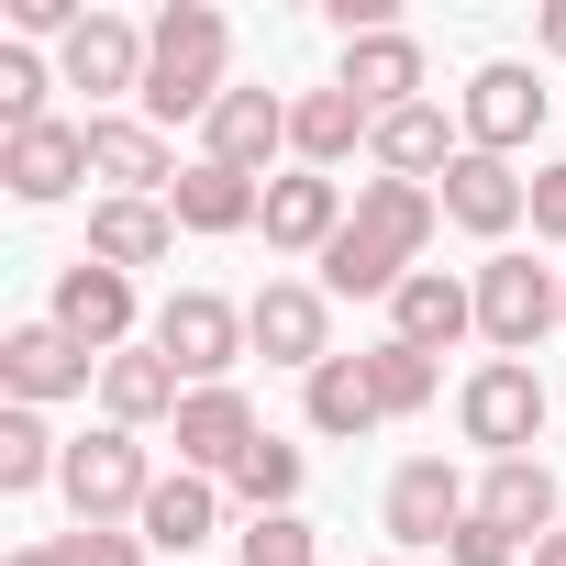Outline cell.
I'll return each instance as SVG.
<instances>
[{
  "mask_svg": "<svg viewBox=\"0 0 566 566\" xmlns=\"http://www.w3.org/2000/svg\"><path fill=\"white\" fill-rule=\"evenodd\" d=\"M0 566H67V544H12Z\"/></svg>",
  "mask_w": 566,
  "mask_h": 566,
  "instance_id": "cell-38",
  "label": "cell"
},
{
  "mask_svg": "<svg viewBox=\"0 0 566 566\" xmlns=\"http://www.w3.org/2000/svg\"><path fill=\"white\" fill-rule=\"evenodd\" d=\"M367 566H411V555H367Z\"/></svg>",
  "mask_w": 566,
  "mask_h": 566,
  "instance_id": "cell-40",
  "label": "cell"
},
{
  "mask_svg": "<svg viewBox=\"0 0 566 566\" xmlns=\"http://www.w3.org/2000/svg\"><path fill=\"white\" fill-rule=\"evenodd\" d=\"M533 566H566V533H544V544H533Z\"/></svg>",
  "mask_w": 566,
  "mask_h": 566,
  "instance_id": "cell-39",
  "label": "cell"
},
{
  "mask_svg": "<svg viewBox=\"0 0 566 566\" xmlns=\"http://www.w3.org/2000/svg\"><path fill=\"white\" fill-rule=\"evenodd\" d=\"M533 233H544V244H566V156H555V167H533Z\"/></svg>",
  "mask_w": 566,
  "mask_h": 566,
  "instance_id": "cell-36",
  "label": "cell"
},
{
  "mask_svg": "<svg viewBox=\"0 0 566 566\" xmlns=\"http://www.w3.org/2000/svg\"><path fill=\"white\" fill-rule=\"evenodd\" d=\"M134 533H145V555H167V566H189V555H200V544L222 533V489L178 467V478H156V500H145V522H134Z\"/></svg>",
  "mask_w": 566,
  "mask_h": 566,
  "instance_id": "cell-23",
  "label": "cell"
},
{
  "mask_svg": "<svg viewBox=\"0 0 566 566\" xmlns=\"http://www.w3.org/2000/svg\"><path fill=\"white\" fill-rule=\"evenodd\" d=\"M367 156H378V178H422V189H433L467 145L444 134V112H433V101H411V112H389V123H378V145H367Z\"/></svg>",
  "mask_w": 566,
  "mask_h": 566,
  "instance_id": "cell-27",
  "label": "cell"
},
{
  "mask_svg": "<svg viewBox=\"0 0 566 566\" xmlns=\"http://www.w3.org/2000/svg\"><path fill=\"white\" fill-rule=\"evenodd\" d=\"M544 378L522 367V356H489V367H467V389H455V422H467V444H489V467L500 455H533L544 444Z\"/></svg>",
  "mask_w": 566,
  "mask_h": 566,
  "instance_id": "cell-5",
  "label": "cell"
},
{
  "mask_svg": "<svg viewBox=\"0 0 566 566\" xmlns=\"http://www.w3.org/2000/svg\"><path fill=\"white\" fill-rule=\"evenodd\" d=\"M233 500H244V511H290V500H301V444L255 433V444L233 455Z\"/></svg>",
  "mask_w": 566,
  "mask_h": 566,
  "instance_id": "cell-30",
  "label": "cell"
},
{
  "mask_svg": "<svg viewBox=\"0 0 566 566\" xmlns=\"http://www.w3.org/2000/svg\"><path fill=\"white\" fill-rule=\"evenodd\" d=\"M378 511H389V544H400V555H422V544H455V522L478 511V489H467L444 455H411V467L389 478V500H378Z\"/></svg>",
  "mask_w": 566,
  "mask_h": 566,
  "instance_id": "cell-13",
  "label": "cell"
},
{
  "mask_svg": "<svg viewBox=\"0 0 566 566\" xmlns=\"http://www.w3.org/2000/svg\"><path fill=\"white\" fill-rule=\"evenodd\" d=\"M90 378H101V356H90V345H67L56 323H12V334H0V389H12V411L78 400Z\"/></svg>",
  "mask_w": 566,
  "mask_h": 566,
  "instance_id": "cell-12",
  "label": "cell"
},
{
  "mask_svg": "<svg viewBox=\"0 0 566 566\" xmlns=\"http://www.w3.org/2000/svg\"><path fill=\"white\" fill-rule=\"evenodd\" d=\"M422 78H433V67H422V45H411L400 23H389V34H356V45H345V67H334V90H356L378 123H389V112H411V101H422Z\"/></svg>",
  "mask_w": 566,
  "mask_h": 566,
  "instance_id": "cell-20",
  "label": "cell"
},
{
  "mask_svg": "<svg viewBox=\"0 0 566 566\" xmlns=\"http://www.w3.org/2000/svg\"><path fill=\"white\" fill-rule=\"evenodd\" d=\"M233 544H244V566H323V533H312L301 511H255Z\"/></svg>",
  "mask_w": 566,
  "mask_h": 566,
  "instance_id": "cell-33",
  "label": "cell"
},
{
  "mask_svg": "<svg viewBox=\"0 0 566 566\" xmlns=\"http://www.w3.org/2000/svg\"><path fill=\"white\" fill-rule=\"evenodd\" d=\"M389 334H400V345H422V356H444L455 334H478V277L411 266V277H400V301H389Z\"/></svg>",
  "mask_w": 566,
  "mask_h": 566,
  "instance_id": "cell-18",
  "label": "cell"
},
{
  "mask_svg": "<svg viewBox=\"0 0 566 566\" xmlns=\"http://www.w3.org/2000/svg\"><path fill=\"white\" fill-rule=\"evenodd\" d=\"M156 356H167L189 389H222V378L255 356V334H244V312H233L222 290H178V301L156 312Z\"/></svg>",
  "mask_w": 566,
  "mask_h": 566,
  "instance_id": "cell-6",
  "label": "cell"
},
{
  "mask_svg": "<svg viewBox=\"0 0 566 566\" xmlns=\"http://www.w3.org/2000/svg\"><path fill=\"white\" fill-rule=\"evenodd\" d=\"M433 233H444V200L422 178H367L356 189V222L323 244V290L334 301H400V277L422 266Z\"/></svg>",
  "mask_w": 566,
  "mask_h": 566,
  "instance_id": "cell-1",
  "label": "cell"
},
{
  "mask_svg": "<svg viewBox=\"0 0 566 566\" xmlns=\"http://www.w3.org/2000/svg\"><path fill=\"white\" fill-rule=\"evenodd\" d=\"M45 323L112 367V356L134 345V277H123V266H101V255H78V266L56 277V312H45Z\"/></svg>",
  "mask_w": 566,
  "mask_h": 566,
  "instance_id": "cell-11",
  "label": "cell"
},
{
  "mask_svg": "<svg viewBox=\"0 0 566 566\" xmlns=\"http://www.w3.org/2000/svg\"><path fill=\"white\" fill-rule=\"evenodd\" d=\"M301 411H312V433H378L389 411H378V378H367V356H334V367H312L301 378Z\"/></svg>",
  "mask_w": 566,
  "mask_h": 566,
  "instance_id": "cell-28",
  "label": "cell"
},
{
  "mask_svg": "<svg viewBox=\"0 0 566 566\" xmlns=\"http://www.w3.org/2000/svg\"><path fill=\"white\" fill-rule=\"evenodd\" d=\"M56 544H67V566H145V533H123V522H78Z\"/></svg>",
  "mask_w": 566,
  "mask_h": 566,
  "instance_id": "cell-34",
  "label": "cell"
},
{
  "mask_svg": "<svg viewBox=\"0 0 566 566\" xmlns=\"http://www.w3.org/2000/svg\"><path fill=\"white\" fill-rule=\"evenodd\" d=\"M244 334L266 367H334V290H312V277H266V290L244 301Z\"/></svg>",
  "mask_w": 566,
  "mask_h": 566,
  "instance_id": "cell-7",
  "label": "cell"
},
{
  "mask_svg": "<svg viewBox=\"0 0 566 566\" xmlns=\"http://www.w3.org/2000/svg\"><path fill=\"white\" fill-rule=\"evenodd\" d=\"M90 178H112V200H167L178 156L145 112H90Z\"/></svg>",
  "mask_w": 566,
  "mask_h": 566,
  "instance_id": "cell-15",
  "label": "cell"
},
{
  "mask_svg": "<svg viewBox=\"0 0 566 566\" xmlns=\"http://www.w3.org/2000/svg\"><path fill=\"white\" fill-rule=\"evenodd\" d=\"M433 200H444V222L478 233V244H511V222H533V178H522L511 156H478V145L433 178Z\"/></svg>",
  "mask_w": 566,
  "mask_h": 566,
  "instance_id": "cell-9",
  "label": "cell"
},
{
  "mask_svg": "<svg viewBox=\"0 0 566 566\" xmlns=\"http://www.w3.org/2000/svg\"><path fill=\"white\" fill-rule=\"evenodd\" d=\"M45 90H56V78H45V56H34V45H0V145L34 134V123H56V112H45Z\"/></svg>",
  "mask_w": 566,
  "mask_h": 566,
  "instance_id": "cell-32",
  "label": "cell"
},
{
  "mask_svg": "<svg viewBox=\"0 0 566 566\" xmlns=\"http://www.w3.org/2000/svg\"><path fill=\"white\" fill-rule=\"evenodd\" d=\"M478 334H489L500 356H522V367H533V345H544V334H566V266L489 255V266H478Z\"/></svg>",
  "mask_w": 566,
  "mask_h": 566,
  "instance_id": "cell-3",
  "label": "cell"
},
{
  "mask_svg": "<svg viewBox=\"0 0 566 566\" xmlns=\"http://www.w3.org/2000/svg\"><path fill=\"white\" fill-rule=\"evenodd\" d=\"M533 34H544V56H566V0H544V23H533Z\"/></svg>",
  "mask_w": 566,
  "mask_h": 566,
  "instance_id": "cell-37",
  "label": "cell"
},
{
  "mask_svg": "<svg viewBox=\"0 0 566 566\" xmlns=\"http://www.w3.org/2000/svg\"><path fill=\"white\" fill-rule=\"evenodd\" d=\"M555 511H566V500H555V467H544V455H500V467L478 478V522H500L511 544H544V533H566Z\"/></svg>",
  "mask_w": 566,
  "mask_h": 566,
  "instance_id": "cell-21",
  "label": "cell"
},
{
  "mask_svg": "<svg viewBox=\"0 0 566 566\" xmlns=\"http://www.w3.org/2000/svg\"><path fill=\"white\" fill-rule=\"evenodd\" d=\"M167 211H178V233H244V222L266 211V178H233V167L189 156L178 189H167Z\"/></svg>",
  "mask_w": 566,
  "mask_h": 566,
  "instance_id": "cell-24",
  "label": "cell"
},
{
  "mask_svg": "<svg viewBox=\"0 0 566 566\" xmlns=\"http://www.w3.org/2000/svg\"><path fill=\"white\" fill-rule=\"evenodd\" d=\"M178 400H189V378H178L156 345H123V356L101 367V411H112L123 433H145V422H178Z\"/></svg>",
  "mask_w": 566,
  "mask_h": 566,
  "instance_id": "cell-26",
  "label": "cell"
},
{
  "mask_svg": "<svg viewBox=\"0 0 566 566\" xmlns=\"http://www.w3.org/2000/svg\"><path fill=\"white\" fill-rule=\"evenodd\" d=\"M90 255L134 277V266L178 255V211H167V200H112V189H101V200H90Z\"/></svg>",
  "mask_w": 566,
  "mask_h": 566,
  "instance_id": "cell-25",
  "label": "cell"
},
{
  "mask_svg": "<svg viewBox=\"0 0 566 566\" xmlns=\"http://www.w3.org/2000/svg\"><path fill=\"white\" fill-rule=\"evenodd\" d=\"M544 101H555V90H544L533 67H511V56H500V67H478V78H467L455 123H467V145H478V156H522V145L544 134Z\"/></svg>",
  "mask_w": 566,
  "mask_h": 566,
  "instance_id": "cell-10",
  "label": "cell"
},
{
  "mask_svg": "<svg viewBox=\"0 0 566 566\" xmlns=\"http://www.w3.org/2000/svg\"><path fill=\"white\" fill-rule=\"evenodd\" d=\"M222 67H233V23L211 12V0H167V12H156V56H145V101H134V112H145L156 134H167V123H211L222 90H233Z\"/></svg>",
  "mask_w": 566,
  "mask_h": 566,
  "instance_id": "cell-2",
  "label": "cell"
},
{
  "mask_svg": "<svg viewBox=\"0 0 566 566\" xmlns=\"http://www.w3.org/2000/svg\"><path fill=\"white\" fill-rule=\"evenodd\" d=\"M345 222H356V211H345V178H323V167L266 178V211H255V233H266L277 255H312V266H323V244H334Z\"/></svg>",
  "mask_w": 566,
  "mask_h": 566,
  "instance_id": "cell-14",
  "label": "cell"
},
{
  "mask_svg": "<svg viewBox=\"0 0 566 566\" xmlns=\"http://www.w3.org/2000/svg\"><path fill=\"white\" fill-rule=\"evenodd\" d=\"M56 489H67V511H78V522H145V500H156L145 433H123V422L78 433V444H67V467H56Z\"/></svg>",
  "mask_w": 566,
  "mask_h": 566,
  "instance_id": "cell-4",
  "label": "cell"
},
{
  "mask_svg": "<svg viewBox=\"0 0 566 566\" xmlns=\"http://www.w3.org/2000/svg\"><path fill=\"white\" fill-rule=\"evenodd\" d=\"M200 156L233 167V178H266L277 156H290V101L277 90H222V112L200 123Z\"/></svg>",
  "mask_w": 566,
  "mask_h": 566,
  "instance_id": "cell-16",
  "label": "cell"
},
{
  "mask_svg": "<svg viewBox=\"0 0 566 566\" xmlns=\"http://www.w3.org/2000/svg\"><path fill=\"white\" fill-rule=\"evenodd\" d=\"M522 555H533V544H511V533H500V522H478V511H467V522H455V544H444V566H522Z\"/></svg>",
  "mask_w": 566,
  "mask_h": 566,
  "instance_id": "cell-35",
  "label": "cell"
},
{
  "mask_svg": "<svg viewBox=\"0 0 566 566\" xmlns=\"http://www.w3.org/2000/svg\"><path fill=\"white\" fill-rule=\"evenodd\" d=\"M167 433H178V467H189V478H233V455H244V444H255L266 422H255V400H244V389L222 378V389H189Z\"/></svg>",
  "mask_w": 566,
  "mask_h": 566,
  "instance_id": "cell-17",
  "label": "cell"
},
{
  "mask_svg": "<svg viewBox=\"0 0 566 566\" xmlns=\"http://www.w3.org/2000/svg\"><path fill=\"white\" fill-rule=\"evenodd\" d=\"M356 145H378V112H367L356 90H301V101H290V156H301V167L334 178Z\"/></svg>",
  "mask_w": 566,
  "mask_h": 566,
  "instance_id": "cell-22",
  "label": "cell"
},
{
  "mask_svg": "<svg viewBox=\"0 0 566 566\" xmlns=\"http://www.w3.org/2000/svg\"><path fill=\"white\" fill-rule=\"evenodd\" d=\"M56 467H67V444L45 433V411H0V489L23 500V489H45Z\"/></svg>",
  "mask_w": 566,
  "mask_h": 566,
  "instance_id": "cell-29",
  "label": "cell"
},
{
  "mask_svg": "<svg viewBox=\"0 0 566 566\" xmlns=\"http://www.w3.org/2000/svg\"><path fill=\"white\" fill-rule=\"evenodd\" d=\"M0 178H12V200H67L78 178H90V123H34V134H12L0 145Z\"/></svg>",
  "mask_w": 566,
  "mask_h": 566,
  "instance_id": "cell-19",
  "label": "cell"
},
{
  "mask_svg": "<svg viewBox=\"0 0 566 566\" xmlns=\"http://www.w3.org/2000/svg\"><path fill=\"white\" fill-rule=\"evenodd\" d=\"M367 378H378V411H389V422L433 411V356H422V345H400V334H389V345H367Z\"/></svg>",
  "mask_w": 566,
  "mask_h": 566,
  "instance_id": "cell-31",
  "label": "cell"
},
{
  "mask_svg": "<svg viewBox=\"0 0 566 566\" xmlns=\"http://www.w3.org/2000/svg\"><path fill=\"white\" fill-rule=\"evenodd\" d=\"M145 56H156V23L90 12V23L56 45V78H67V90H90V101H145Z\"/></svg>",
  "mask_w": 566,
  "mask_h": 566,
  "instance_id": "cell-8",
  "label": "cell"
}]
</instances>
